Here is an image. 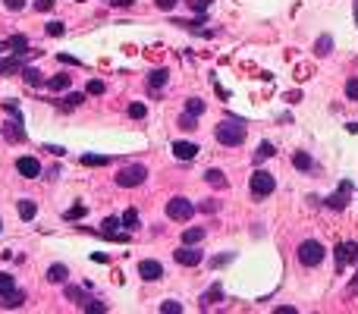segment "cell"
Listing matches in <instances>:
<instances>
[{
  "instance_id": "cell-31",
  "label": "cell",
  "mask_w": 358,
  "mask_h": 314,
  "mask_svg": "<svg viewBox=\"0 0 358 314\" xmlns=\"http://www.w3.org/2000/svg\"><path fill=\"white\" fill-rule=\"evenodd\" d=\"M195 120H198V117H192V113H182V117H179V126L192 132V129H198V123H195Z\"/></svg>"
},
{
  "instance_id": "cell-7",
  "label": "cell",
  "mask_w": 358,
  "mask_h": 314,
  "mask_svg": "<svg viewBox=\"0 0 358 314\" xmlns=\"http://www.w3.org/2000/svg\"><path fill=\"white\" fill-rule=\"evenodd\" d=\"M352 261H358V242H343L336 248V270H346Z\"/></svg>"
},
{
  "instance_id": "cell-14",
  "label": "cell",
  "mask_w": 358,
  "mask_h": 314,
  "mask_svg": "<svg viewBox=\"0 0 358 314\" xmlns=\"http://www.w3.org/2000/svg\"><path fill=\"white\" fill-rule=\"evenodd\" d=\"M22 302H25V292L22 289H13L7 295H0V305H4V308H19Z\"/></svg>"
},
{
  "instance_id": "cell-51",
  "label": "cell",
  "mask_w": 358,
  "mask_h": 314,
  "mask_svg": "<svg viewBox=\"0 0 358 314\" xmlns=\"http://www.w3.org/2000/svg\"><path fill=\"white\" fill-rule=\"evenodd\" d=\"M0 50H4V44H0Z\"/></svg>"
},
{
  "instance_id": "cell-15",
  "label": "cell",
  "mask_w": 358,
  "mask_h": 314,
  "mask_svg": "<svg viewBox=\"0 0 358 314\" xmlns=\"http://www.w3.org/2000/svg\"><path fill=\"white\" fill-rule=\"evenodd\" d=\"M167 79H170V69H167V66H160V69H151L148 85H151V88H163V85H167Z\"/></svg>"
},
{
  "instance_id": "cell-32",
  "label": "cell",
  "mask_w": 358,
  "mask_h": 314,
  "mask_svg": "<svg viewBox=\"0 0 358 314\" xmlns=\"http://www.w3.org/2000/svg\"><path fill=\"white\" fill-rule=\"evenodd\" d=\"M85 91H88V95H104V82H101V79H91V82L85 85Z\"/></svg>"
},
{
  "instance_id": "cell-37",
  "label": "cell",
  "mask_w": 358,
  "mask_h": 314,
  "mask_svg": "<svg viewBox=\"0 0 358 314\" xmlns=\"http://www.w3.org/2000/svg\"><path fill=\"white\" fill-rule=\"evenodd\" d=\"M160 311H163V314H179V311H182V305H179V302H163V305H160Z\"/></svg>"
},
{
  "instance_id": "cell-23",
  "label": "cell",
  "mask_w": 358,
  "mask_h": 314,
  "mask_svg": "<svg viewBox=\"0 0 358 314\" xmlns=\"http://www.w3.org/2000/svg\"><path fill=\"white\" fill-rule=\"evenodd\" d=\"M66 273H69L66 264H53V267L47 270V280H50V283H66Z\"/></svg>"
},
{
  "instance_id": "cell-8",
  "label": "cell",
  "mask_w": 358,
  "mask_h": 314,
  "mask_svg": "<svg viewBox=\"0 0 358 314\" xmlns=\"http://www.w3.org/2000/svg\"><path fill=\"white\" fill-rule=\"evenodd\" d=\"M139 276H142V280H148V283L160 280V276H163V267H160V261H154V258H145V261L139 264Z\"/></svg>"
},
{
  "instance_id": "cell-11",
  "label": "cell",
  "mask_w": 358,
  "mask_h": 314,
  "mask_svg": "<svg viewBox=\"0 0 358 314\" xmlns=\"http://www.w3.org/2000/svg\"><path fill=\"white\" fill-rule=\"evenodd\" d=\"M173 154H176L179 160H192V157L198 154V145H195V141H173Z\"/></svg>"
},
{
  "instance_id": "cell-5",
  "label": "cell",
  "mask_w": 358,
  "mask_h": 314,
  "mask_svg": "<svg viewBox=\"0 0 358 314\" xmlns=\"http://www.w3.org/2000/svg\"><path fill=\"white\" fill-rule=\"evenodd\" d=\"M195 214V205L188 198H182V195H176V198H170L167 201V217L170 220H176V223H185L188 217Z\"/></svg>"
},
{
  "instance_id": "cell-52",
  "label": "cell",
  "mask_w": 358,
  "mask_h": 314,
  "mask_svg": "<svg viewBox=\"0 0 358 314\" xmlns=\"http://www.w3.org/2000/svg\"><path fill=\"white\" fill-rule=\"evenodd\" d=\"M0 226H4V223H0Z\"/></svg>"
},
{
  "instance_id": "cell-38",
  "label": "cell",
  "mask_w": 358,
  "mask_h": 314,
  "mask_svg": "<svg viewBox=\"0 0 358 314\" xmlns=\"http://www.w3.org/2000/svg\"><path fill=\"white\" fill-rule=\"evenodd\" d=\"M230 261H233V251H226V254L214 258V261H211V267H223V264H230Z\"/></svg>"
},
{
  "instance_id": "cell-47",
  "label": "cell",
  "mask_w": 358,
  "mask_h": 314,
  "mask_svg": "<svg viewBox=\"0 0 358 314\" xmlns=\"http://www.w3.org/2000/svg\"><path fill=\"white\" fill-rule=\"evenodd\" d=\"M44 151H50V154H57V157H60V154H63V148H60V145H47Z\"/></svg>"
},
{
  "instance_id": "cell-34",
  "label": "cell",
  "mask_w": 358,
  "mask_h": 314,
  "mask_svg": "<svg viewBox=\"0 0 358 314\" xmlns=\"http://www.w3.org/2000/svg\"><path fill=\"white\" fill-rule=\"evenodd\" d=\"M145 113H148L145 104H129V117H132V120H142Z\"/></svg>"
},
{
  "instance_id": "cell-27",
  "label": "cell",
  "mask_w": 358,
  "mask_h": 314,
  "mask_svg": "<svg viewBox=\"0 0 358 314\" xmlns=\"http://www.w3.org/2000/svg\"><path fill=\"white\" fill-rule=\"evenodd\" d=\"M47 88H50V91H66V88H69V76H63V72H60V76H53V79L47 82Z\"/></svg>"
},
{
  "instance_id": "cell-17",
  "label": "cell",
  "mask_w": 358,
  "mask_h": 314,
  "mask_svg": "<svg viewBox=\"0 0 358 314\" xmlns=\"http://www.w3.org/2000/svg\"><path fill=\"white\" fill-rule=\"evenodd\" d=\"M204 182H211L214 189H226V186H230V182H226V176H223V170H217V167H211V170L204 173Z\"/></svg>"
},
{
  "instance_id": "cell-25",
  "label": "cell",
  "mask_w": 358,
  "mask_h": 314,
  "mask_svg": "<svg viewBox=\"0 0 358 314\" xmlns=\"http://www.w3.org/2000/svg\"><path fill=\"white\" fill-rule=\"evenodd\" d=\"M185 113L201 117V113H204V101H201V98H188V101H185Z\"/></svg>"
},
{
  "instance_id": "cell-49",
  "label": "cell",
  "mask_w": 358,
  "mask_h": 314,
  "mask_svg": "<svg viewBox=\"0 0 358 314\" xmlns=\"http://www.w3.org/2000/svg\"><path fill=\"white\" fill-rule=\"evenodd\" d=\"M277 314H295V308H292V305H280Z\"/></svg>"
},
{
  "instance_id": "cell-1",
  "label": "cell",
  "mask_w": 358,
  "mask_h": 314,
  "mask_svg": "<svg viewBox=\"0 0 358 314\" xmlns=\"http://www.w3.org/2000/svg\"><path fill=\"white\" fill-rule=\"evenodd\" d=\"M217 141L220 145H226V148H233V145H242L245 141V126H242V120H223L217 129Z\"/></svg>"
},
{
  "instance_id": "cell-36",
  "label": "cell",
  "mask_w": 358,
  "mask_h": 314,
  "mask_svg": "<svg viewBox=\"0 0 358 314\" xmlns=\"http://www.w3.org/2000/svg\"><path fill=\"white\" fill-rule=\"evenodd\" d=\"M217 208L220 205H217L214 198H207V201H201V205H198V211H204V214H217Z\"/></svg>"
},
{
  "instance_id": "cell-43",
  "label": "cell",
  "mask_w": 358,
  "mask_h": 314,
  "mask_svg": "<svg viewBox=\"0 0 358 314\" xmlns=\"http://www.w3.org/2000/svg\"><path fill=\"white\" fill-rule=\"evenodd\" d=\"M154 4H157V10L170 13V10H173V7H176V0H154Z\"/></svg>"
},
{
  "instance_id": "cell-30",
  "label": "cell",
  "mask_w": 358,
  "mask_h": 314,
  "mask_svg": "<svg viewBox=\"0 0 358 314\" xmlns=\"http://www.w3.org/2000/svg\"><path fill=\"white\" fill-rule=\"evenodd\" d=\"M44 32L50 35V38H60V35L66 32V25H63V22H47V25H44Z\"/></svg>"
},
{
  "instance_id": "cell-29",
  "label": "cell",
  "mask_w": 358,
  "mask_h": 314,
  "mask_svg": "<svg viewBox=\"0 0 358 314\" xmlns=\"http://www.w3.org/2000/svg\"><path fill=\"white\" fill-rule=\"evenodd\" d=\"M16 289V280H13V273H0V295H7Z\"/></svg>"
},
{
  "instance_id": "cell-21",
  "label": "cell",
  "mask_w": 358,
  "mask_h": 314,
  "mask_svg": "<svg viewBox=\"0 0 358 314\" xmlns=\"http://www.w3.org/2000/svg\"><path fill=\"white\" fill-rule=\"evenodd\" d=\"M110 157L107 154H82V167H107Z\"/></svg>"
},
{
  "instance_id": "cell-46",
  "label": "cell",
  "mask_w": 358,
  "mask_h": 314,
  "mask_svg": "<svg viewBox=\"0 0 358 314\" xmlns=\"http://www.w3.org/2000/svg\"><path fill=\"white\" fill-rule=\"evenodd\" d=\"M91 261H94V264H107V254H101V251H94V254H91Z\"/></svg>"
},
{
  "instance_id": "cell-9",
  "label": "cell",
  "mask_w": 358,
  "mask_h": 314,
  "mask_svg": "<svg viewBox=\"0 0 358 314\" xmlns=\"http://www.w3.org/2000/svg\"><path fill=\"white\" fill-rule=\"evenodd\" d=\"M349 195H352V182H349V179H343V182H339V192L327 198V208L343 211V208H346V201H349Z\"/></svg>"
},
{
  "instance_id": "cell-6",
  "label": "cell",
  "mask_w": 358,
  "mask_h": 314,
  "mask_svg": "<svg viewBox=\"0 0 358 314\" xmlns=\"http://www.w3.org/2000/svg\"><path fill=\"white\" fill-rule=\"evenodd\" d=\"M173 258H176L179 267H198V264L204 261V254H201L198 248H192V245H179V248L173 251Z\"/></svg>"
},
{
  "instance_id": "cell-16",
  "label": "cell",
  "mask_w": 358,
  "mask_h": 314,
  "mask_svg": "<svg viewBox=\"0 0 358 314\" xmlns=\"http://www.w3.org/2000/svg\"><path fill=\"white\" fill-rule=\"evenodd\" d=\"M16 208H19V217H22V220H35V214H38V208H35L32 198H19Z\"/></svg>"
},
{
  "instance_id": "cell-48",
  "label": "cell",
  "mask_w": 358,
  "mask_h": 314,
  "mask_svg": "<svg viewBox=\"0 0 358 314\" xmlns=\"http://www.w3.org/2000/svg\"><path fill=\"white\" fill-rule=\"evenodd\" d=\"M286 101H289V104H298V101H301V95H298V91H289Z\"/></svg>"
},
{
  "instance_id": "cell-40",
  "label": "cell",
  "mask_w": 358,
  "mask_h": 314,
  "mask_svg": "<svg viewBox=\"0 0 358 314\" xmlns=\"http://www.w3.org/2000/svg\"><path fill=\"white\" fill-rule=\"evenodd\" d=\"M85 308H88V311H94V314L107 311V305H104V302H94V299H88V302H85Z\"/></svg>"
},
{
  "instance_id": "cell-45",
  "label": "cell",
  "mask_w": 358,
  "mask_h": 314,
  "mask_svg": "<svg viewBox=\"0 0 358 314\" xmlns=\"http://www.w3.org/2000/svg\"><path fill=\"white\" fill-rule=\"evenodd\" d=\"M60 63H69V66H82V63L75 60V57H66V53H60Z\"/></svg>"
},
{
  "instance_id": "cell-19",
  "label": "cell",
  "mask_w": 358,
  "mask_h": 314,
  "mask_svg": "<svg viewBox=\"0 0 358 314\" xmlns=\"http://www.w3.org/2000/svg\"><path fill=\"white\" fill-rule=\"evenodd\" d=\"M204 236H207V230H204V226H192V230H185V233H182V245H195V242H201Z\"/></svg>"
},
{
  "instance_id": "cell-10",
  "label": "cell",
  "mask_w": 358,
  "mask_h": 314,
  "mask_svg": "<svg viewBox=\"0 0 358 314\" xmlns=\"http://www.w3.org/2000/svg\"><path fill=\"white\" fill-rule=\"evenodd\" d=\"M16 170L22 179H35V176H41V163H38L35 157H19L16 160Z\"/></svg>"
},
{
  "instance_id": "cell-24",
  "label": "cell",
  "mask_w": 358,
  "mask_h": 314,
  "mask_svg": "<svg viewBox=\"0 0 358 314\" xmlns=\"http://www.w3.org/2000/svg\"><path fill=\"white\" fill-rule=\"evenodd\" d=\"M117 226H123V220H120V217H104V223H101V236H113V233H117Z\"/></svg>"
},
{
  "instance_id": "cell-44",
  "label": "cell",
  "mask_w": 358,
  "mask_h": 314,
  "mask_svg": "<svg viewBox=\"0 0 358 314\" xmlns=\"http://www.w3.org/2000/svg\"><path fill=\"white\" fill-rule=\"evenodd\" d=\"M207 7H211V0H192V10L195 13H204Z\"/></svg>"
},
{
  "instance_id": "cell-28",
  "label": "cell",
  "mask_w": 358,
  "mask_h": 314,
  "mask_svg": "<svg viewBox=\"0 0 358 314\" xmlns=\"http://www.w3.org/2000/svg\"><path fill=\"white\" fill-rule=\"evenodd\" d=\"M120 220H123V226H126V230H135V223H139V211H135V208H129Z\"/></svg>"
},
{
  "instance_id": "cell-13",
  "label": "cell",
  "mask_w": 358,
  "mask_h": 314,
  "mask_svg": "<svg viewBox=\"0 0 358 314\" xmlns=\"http://www.w3.org/2000/svg\"><path fill=\"white\" fill-rule=\"evenodd\" d=\"M220 299H223V286H220V283H214L211 289H207V292L201 295V308L207 311V308H211V305H217Z\"/></svg>"
},
{
  "instance_id": "cell-39",
  "label": "cell",
  "mask_w": 358,
  "mask_h": 314,
  "mask_svg": "<svg viewBox=\"0 0 358 314\" xmlns=\"http://www.w3.org/2000/svg\"><path fill=\"white\" fill-rule=\"evenodd\" d=\"M35 10L38 13H50L53 10V0H35Z\"/></svg>"
},
{
  "instance_id": "cell-35",
  "label": "cell",
  "mask_w": 358,
  "mask_h": 314,
  "mask_svg": "<svg viewBox=\"0 0 358 314\" xmlns=\"http://www.w3.org/2000/svg\"><path fill=\"white\" fill-rule=\"evenodd\" d=\"M63 217H66V220H79V217H85V208H82V205H72Z\"/></svg>"
},
{
  "instance_id": "cell-2",
  "label": "cell",
  "mask_w": 358,
  "mask_h": 314,
  "mask_svg": "<svg viewBox=\"0 0 358 314\" xmlns=\"http://www.w3.org/2000/svg\"><path fill=\"white\" fill-rule=\"evenodd\" d=\"M295 254H298V264L301 267H317L320 261H324V245H320L317 239H305Z\"/></svg>"
},
{
  "instance_id": "cell-20",
  "label": "cell",
  "mask_w": 358,
  "mask_h": 314,
  "mask_svg": "<svg viewBox=\"0 0 358 314\" xmlns=\"http://www.w3.org/2000/svg\"><path fill=\"white\" fill-rule=\"evenodd\" d=\"M330 50H333V35H320V38L314 41V53L317 57H327Z\"/></svg>"
},
{
  "instance_id": "cell-12",
  "label": "cell",
  "mask_w": 358,
  "mask_h": 314,
  "mask_svg": "<svg viewBox=\"0 0 358 314\" xmlns=\"http://www.w3.org/2000/svg\"><path fill=\"white\" fill-rule=\"evenodd\" d=\"M7 47L16 53V57H25V53H29V38H25V35H10Z\"/></svg>"
},
{
  "instance_id": "cell-22",
  "label": "cell",
  "mask_w": 358,
  "mask_h": 314,
  "mask_svg": "<svg viewBox=\"0 0 358 314\" xmlns=\"http://www.w3.org/2000/svg\"><path fill=\"white\" fill-rule=\"evenodd\" d=\"M22 79H25V85H32V88H38L44 79H41V69H35V66H25L22 69Z\"/></svg>"
},
{
  "instance_id": "cell-4",
  "label": "cell",
  "mask_w": 358,
  "mask_h": 314,
  "mask_svg": "<svg viewBox=\"0 0 358 314\" xmlns=\"http://www.w3.org/2000/svg\"><path fill=\"white\" fill-rule=\"evenodd\" d=\"M249 189H252L255 198H267V195H273L277 182H273V176H270L267 170H255L252 179H249Z\"/></svg>"
},
{
  "instance_id": "cell-18",
  "label": "cell",
  "mask_w": 358,
  "mask_h": 314,
  "mask_svg": "<svg viewBox=\"0 0 358 314\" xmlns=\"http://www.w3.org/2000/svg\"><path fill=\"white\" fill-rule=\"evenodd\" d=\"M292 167L301 170V173H308V170L314 167V160H311V154H305V151H295V154H292Z\"/></svg>"
},
{
  "instance_id": "cell-50",
  "label": "cell",
  "mask_w": 358,
  "mask_h": 314,
  "mask_svg": "<svg viewBox=\"0 0 358 314\" xmlns=\"http://www.w3.org/2000/svg\"><path fill=\"white\" fill-rule=\"evenodd\" d=\"M132 0H113V7H129Z\"/></svg>"
},
{
  "instance_id": "cell-3",
  "label": "cell",
  "mask_w": 358,
  "mask_h": 314,
  "mask_svg": "<svg viewBox=\"0 0 358 314\" xmlns=\"http://www.w3.org/2000/svg\"><path fill=\"white\" fill-rule=\"evenodd\" d=\"M148 179V167H142V163H132V167H123L117 173V186L120 189H135L142 186V182Z\"/></svg>"
},
{
  "instance_id": "cell-42",
  "label": "cell",
  "mask_w": 358,
  "mask_h": 314,
  "mask_svg": "<svg viewBox=\"0 0 358 314\" xmlns=\"http://www.w3.org/2000/svg\"><path fill=\"white\" fill-rule=\"evenodd\" d=\"M4 4H7V10H13V13L25 10V0H4Z\"/></svg>"
},
{
  "instance_id": "cell-33",
  "label": "cell",
  "mask_w": 358,
  "mask_h": 314,
  "mask_svg": "<svg viewBox=\"0 0 358 314\" xmlns=\"http://www.w3.org/2000/svg\"><path fill=\"white\" fill-rule=\"evenodd\" d=\"M346 98L349 101H358V79H349L346 82Z\"/></svg>"
},
{
  "instance_id": "cell-26",
  "label": "cell",
  "mask_w": 358,
  "mask_h": 314,
  "mask_svg": "<svg viewBox=\"0 0 358 314\" xmlns=\"http://www.w3.org/2000/svg\"><path fill=\"white\" fill-rule=\"evenodd\" d=\"M267 157H273V145H270V141H261V145H258V151H255V163L267 160Z\"/></svg>"
},
{
  "instance_id": "cell-41",
  "label": "cell",
  "mask_w": 358,
  "mask_h": 314,
  "mask_svg": "<svg viewBox=\"0 0 358 314\" xmlns=\"http://www.w3.org/2000/svg\"><path fill=\"white\" fill-rule=\"evenodd\" d=\"M82 101H85V95H79V91H72V95L66 98V107H79Z\"/></svg>"
}]
</instances>
